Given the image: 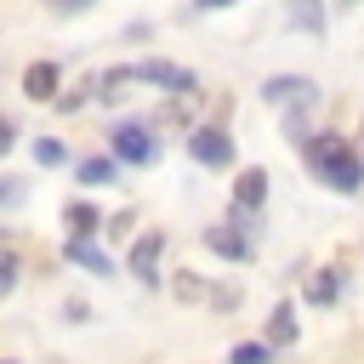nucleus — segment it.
Segmentation results:
<instances>
[{"mask_svg":"<svg viewBox=\"0 0 364 364\" xmlns=\"http://www.w3.org/2000/svg\"><path fill=\"white\" fill-rule=\"evenodd\" d=\"M262 341H267V347H290V341H296V307H290V301H279V307L267 313V336H262Z\"/></svg>","mask_w":364,"mask_h":364,"instance_id":"obj_12","label":"nucleus"},{"mask_svg":"<svg viewBox=\"0 0 364 364\" xmlns=\"http://www.w3.org/2000/svg\"><path fill=\"white\" fill-rule=\"evenodd\" d=\"M91 0H51V11H85Z\"/></svg>","mask_w":364,"mask_h":364,"instance_id":"obj_21","label":"nucleus"},{"mask_svg":"<svg viewBox=\"0 0 364 364\" xmlns=\"http://www.w3.org/2000/svg\"><path fill=\"white\" fill-rule=\"evenodd\" d=\"M188 154H193L199 165L222 171V165H233V136H228L222 125H199V131L188 136Z\"/></svg>","mask_w":364,"mask_h":364,"instance_id":"obj_3","label":"nucleus"},{"mask_svg":"<svg viewBox=\"0 0 364 364\" xmlns=\"http://www.w3.org/2000/svg\"><path fill=\"white\" fill-rule=\"evenodd\" d=\"M307 165L330 193H358L364 188V154L347 148L341 136H313L307 142Z\"/></svg>","mask_w":364,"mask_h":364,"instance_id":"obj_1","label":"nucleus"},{"mask_svg":"<svg viewBox=\"0 0 364 364\" xmlns=\"http://www.w3.org/2000/svg\"><path fill=\"white\" fill-rule=\"evenodd\" d=\"M63 222H68V228H74V239H91V233H97V222H102V216H97V205H85V199H74V205H68V210H63Z\"/></svg>","mask_w":364,"mask_h":364,"instance_id":"obj_14","label":"nucleus"},{"mask_svg":"<svg viewBox=\"0 0 364 364\" xmlns=\"http://www.w3.org/2000/svg\"><path fill=\"white\" fill-rule=\"evenodd\" d=\"M0 364H11V358H0Z\"/></svg>","mask_w":364,"mask_h":364,"instance_id":"obj_25","label":"nucleus"},{"mask_svg":"<svg viewBox=\"0 0 364 364\" xmlns=\"http://www.w3.org/2000/svg\"><path fill=\"white\" fill-rule=\"evenodd\" d=\"M341 6H358V0H341Z\"/></svg>","mask_w":364,"mask_h":364,"instance_id":"obj_24","label":"nucleus"},{"mask_svg":"<svg viewBox=\"0 0 364 364\" xmlns=\"http://www.w3.org/2000/svg\"><path fill=\"white\" fill-rule=\"evenodd\" d=\"M63 256H68V262H80V267H85V273H97V279H108V273H114V262H108L91 239H68V245H63Z\"/></svg>","mask_w":364,"mask_h":364,"instance_id":"obj_10","label":"nucleus"},{"mask_svg":"<svg viewBox=\"0 0 364 364\" xmlns=\"http://www.w3.org/2000/svg\"><path fill=\"white\" fill-rule=\"evenodd\" d=\"M199 6H205V11H222V6H233V0H199Z\"/></svg>","mask_w":364,"mask_h":364,"instance_id":"obj_23","label":"nucleus"},{"mask_svg":"<svg viewBox=\"0 0 364 364\" xmlns=\"http://www.w3.org/2000/svg\"><path fill=\"white\" fill-rule=\"evenodd\" d=\"M336 296H341V267H318V273L307 279V301H313V307H330Z\"/></svg>","mask_w":364,"mask_h":364,"instance_id":"obj_13","label":"nucleus"},{"mask_svg":"<svg viewBox=\"0 0 364 364\" xmlns=\"http://www.w3.org/2000/svg\"><path fill=\"white\" fill-rule=\"evenodd\" d=\"M131 80H148V85H171V91H193V74L188 68H171V63H136Z\"/></svg>","mask_w":364,"mask_h":364,"instance_id":"obj_6","label":"nucleus"},{"mask_svg":"<svg viewBox=\"0 0 364 364\" xmlns=\"http://www.w3.org/2000/svg\"><path fill=\"white\" fill-rule=\"evenodd\" d=\"M17 273H23V256L17 250H0V296L17 290Z\"/></svg>","mask_w":364,"mask_h":364,"instance_id":"obj_16","label":"nucleus"},{"mask_svg":"<svg viewBox=\"0 0 364 364\" xmlns=\"http://www.w3.org/2000/svg\"><path fill=\"white\" fill-rule=\"evenodd\" d=\"M6 199H17V182H6V176H0V205H6Z\"/></svg>","mask_w":364,"mask_h":364,"instance_id":"obj_22","label":"nucleus"},{"mask_svg":"<svg viewBox=\"0 0 364 364\" xmlns=\"http://www.w3.org/2000/svg\"><path fill=\"white\" fill-rule=\"evenodd\" d=\"M159 256H165V233L154 228V233H142V239L131 245V256H125V267H131V273H136L142 284H159V273H154V267H159Z\"/></svg>","mask_w":364,"mask_h":364,"instance_id":"obj_5","label":"nucleus"},{"mask_svg":"<svg viewBox=\"0 0 364 364\" xmlns=\"http://www.w3.org/2000/svg\"><path fill=\"white\" fill-rule=\"evenodd\" d=\"M205 250H216L222 262H250V256H256L250 233H239L233 222H210V228H205Z\"/></svg>","mask_w":364,"mask_h":364,"instance_id":"obj_4","label":"nucleus"},{"mask_svg":"<svg viewBox=\"0 0 364 364\" xmlns=\"http://www.w3.org/2000/svg\"><path fill=\"white\" fill-rule=\"evenodd\" d=\"M262 97H267V102H290V97H296V102L307 108V102H313V80H290V74H279V80L262 85Z\"/></svg>","mask_w":364,"mask_h":364,"instance_id":"obj_11","label":"nucleus"},{"mask_svg":"<svg viewBox=\"0 0 364 364\" xmlns=\"http://www.w3.org/2000/svg\"><path fill=\"white\" fill-rule=\"evenodd\" d=\"M233 205H239V210H262V205H267V171H262V165H250V171L233 182Z\"/></svg>","mask_w":364,"mask_h":364,"instance_id":"obj_7","label":"nucleus"},{"mask_svg":"<svg viewBox=\"0 0 364 364\" xmlns=\"http://www.w3.org/2000/svg\"><path fill=\"white\" fill-rule=\"evenodd\" d=\"M176 296H182V301H199V296H205V284H199L193 273H182V279H176Z\"/></svg>","mask_w":364,"mask_h":364,"instance_id":"obj_18","label":"nucleus"},{"mask_svg":"<svg viewBox=\"0 0 364 364\" xmlns=\"http://www.w3.org/2000/svg\"><path fill=\"white\" fill-rule=\"evenodd\" d=\"M74 176H80L85 188H108V182H119V159H114V154H91V159L74 165Z\"/></svg>","mask_w":364,"mask_h":364,"instance_id":"obj_9","label":"nucleus"},{"mask_svg":"<svg viewBox=\"0 0 364 364\" xmlns=\"http://www.w3.org/2000/svg\"><path fill=\"white\" fill-rule=\"evenodd\" d=\"M108 154H114L119 165H154L159 142H154V131H148L142 119H119V125L108 131Z\"/></svg>","mask_w":364,"mask_h":364,"instance_id":"obj_2","label":"nucleus"},{"mask_svg":"<svg viewBox=\"0 0 364 364\" xmlns=\"http://www.w3.org/2000/svg\"><path fill=\"white\" fill-rule=\"evenodd\" d=\"M63 318H68V324H91V307L74 296V301H63Z\"/></svg>","mask_w":364,"mask_h":364,"instance_id":"obj_19","label":"nucleus"},{"mask_svg":"<svg viewBox=\"0 0 364 364\" xmlns=\"http://www.w3.org/2000/svg\"><path fill=\"white\" fill-rule=\"evenodd\" d=\"M34 159H40V165H63L68 154H63V142H57V136H40V142H34Z\"/></svg>","mask_w":364,"mask_h":364,"instance_id":"obj_17","label":"nucleus"},{"mask_svg":"<svg viewBox=\"0 0 364 364\" xmlns=\"http://www.w3.org/2000/svg\"><path fill=\"white\" fill-rule=\"evenodd\" d=\"M57 80H63V68H57V63H28L23 91H28L34 102H51V97H57Z\"/></svg>","mask_w":364,"mask_h":364,"instance_id":"obj_8","label":"nucleus"},{"mask_svg":"<svg viewBox=\"0 0 364 364\" xmlns=\"http://www.w3.org/2000/svg\"><path fill=\"white\" fill-rule=\"evenodd\" d=\"M228 364H273V347H267V341H239V347L228 353Z\"/></svg>","mask_w":364,"mask_h":364,"instance_id":"obj_15","label":"nucleus"},{"mask_svg":"<svg viewBox=\"0 0 364 364\" xmlns=\"http://www.w3.org/2000/svg\"><path fill=\"white\" fill-rule=\"evenodd\" d=\"M11 142H17V125H11V119H0V154H11Z\"/></svg>","mask_w":364,"mask_h":364,"instance_id":"obj_20","label":"nucleus"}]
</instances>
